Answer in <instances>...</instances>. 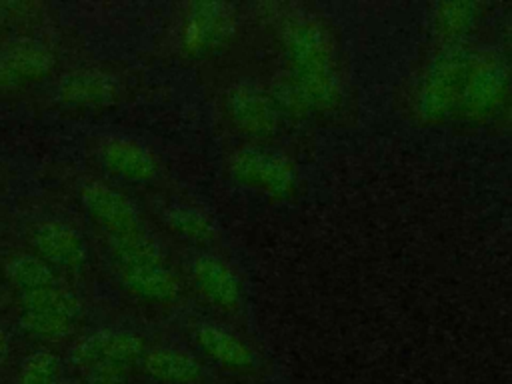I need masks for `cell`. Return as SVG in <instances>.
<instances>
[{"instance_id":"15","label":"cell","mask_w":512,"mask_h":384,"mask_svg":"<svg viewBox=\"0 0 512 384\" xmlns=\"http://www.w3.org/2000/svg\"><path fill=\"white\" fill-rule=\"evenodd\" d=\"M116 82L96 68H78L64 74L56 84V98L74 108H102L116 98Z\"/></svg>"},{"instance_id":"5","label":"cell","mask_w":512,"mask_h":384,"mask_svg":"<svg viewBox=\"0 0 512 384\" xmlns=\"http://www.w3.org/2000/svg\"><path fill=\"white\" fill-rule=\"evenodd\" d=\"M234 30V6L226 2H194L186 6L180 20V48L188 56H204L224 46Z\"/></svg>"},{"instance_id":"22","label":"cell","mask_w":512,"mask_h":384,"mask_svg":"<svg viewBox=\"0 0 512 384\" xmlns=\"http://www.w3.org/2000/svg\"><path fill=\"white\" fill-rule=\"evenodd\" d=\"M62 378L60 356L50 348H38L20 362L14 384H60Z\"/></svg>"},{"instance_id":"8","label":"cell","mask_w":512,"mask_h":384,"mask_svg":"<svg viewBox=\"0 0 512 384\" xmlns=\"http://www.w3.org/2000/svg\"><path fill=\"white\" fill-rule=\"evenodd\" d=\"M230 122L250 136H270L280 122V110L270 94L254 82H236L224 96Z\"/></svg>"},{"instance_id":"21","label":"cell","mask_w":512,"mask_h":384,"mask_svg":"<svg viewBox=\"0 0 512 384\" xmlns=\"http://www.w3.org/2000/svg\"><path fill=\"white\" fill-rule=\"evenodd\" d=\"M20 306L28 312H46L76 320L80 314V300L64 286L52 284L46 288L30 290L20 294Z\"/></svg>"},{"instance_id":"4","label":"cell","mask_w":512,"mask_h":384,"mask_svg":"<svg viewBox=\"0 0 512 384\" xmlns=\"http://www.w3.org/2000/svg\"><path fill=\"white\" fill-rule=\"evenodd\" d=\"M146 342L138 332L124 328H100L84 334L70 348V362L84 374L94 368H140Z\"/></svg>"},{"instance_id":"2","label":"cell","mask_w":512,"mask_h":384,"mask_svg":"<svg viewBox=\"0 0 512 384\" xmlns=\"http://www.w3.org/2000/svg\"><path fill=\"white\" fill-rule=\"evenodd\" d=\"M474 52L464 44H444L436 52L412 90V114L422 124L444 122L454 110H458L460 92Z\"/></svg>"},{"instance_id":"17","label":"cell","mask_w":512,"mask_h":384,"mask_svg":"<svg viewBox=\"0 0 512 384\" xmlns=\"http://www.w3.org/2000/svg\"><path fill=\"white\" fill-rule=\"evenodd\" d=\"M480 18V6L474 2H446L432 12V32L442 44H460L474 30Z\"/></svg>"},{"instance_id":"23","label":"cell","mask_w":512,"mask_h":384,"mask_svg":"<svg viewBox=\"0 0 512 384\" xmlns=\"http://www.w3.org/2000/svg\"><path fill=\"white\" fill-rule=\"evenodd\" d=\"M20 328L26 336L40 342H60L74 330V320L58 314L46 312H28L20 314Z\"/></svg>"},{"instance_id":"26","label":"cell","mask_w":512,"mask_h":384,"mask_svg":"<svg viewBox=\"0 0 512 384\" xmlns=\"http://www.w3.org/2000/svg\"><path fill=\"white\" fill-rule=\"evenodd\" d=\"M506 30H508L506 34H508V38H510V42H512V18L508 20V28H506Z\"/></svg>"},{"instance_id":"25","label":"cell","mask_w":512,"mask_h":384,"mask_svg":"<svg viewBox=\"0 0 512 384\" xmlns=\"http://www.w3.org/2000/svg\"><path fill=\"white\" fill-rule=\"evenodd\" d=\"M60 384H82L78 378H62Z\"/></svg>"},{"instance_id":"6","label":"cell","mask_w":512,"mask_h":384,"mask_svg":"<svg viewBox=\"0 0 512 384\" xmlns=\"http://www.w3.org/2000/svg\"><path fill=\"white\" fill-rule=\"evenodd\" d=\"M228 168L238 182L270 196L282 198L296 188L294 164L268 148L244 146L230 156Z\"/></svg>"},{"instance_id":"10","label":"cell","mask_w":512,"mask_h":384,"mask_svg":"<svg viewBox=\"0 0 512 384\" xmlns=\"http://www.w3.org/2000/svg\"><path fill=\"white\" fill-rule=\"evenodd\" d=\"M34 254L46 260L52 268L76 270L88 258V248L82 234L62 220H42L30 232Z\"/></svg>"},{"instance_id":"11","label":"cell","mask_w":512,"mask_h":384,"mask_svg":"<svg viewBox=\"0 0 512 384\" xmlns=\"http://www.w3.org/2000/svg\"><path fill=\"white\" fill-rule=\"evenodd\" d=\"M140 370L156 384H208L210 372L204 360L180 346L146 348Z\"/></svg>"},{"instance_id":"9","label":"cell","mask_w":512,"mask_h":384,"mask_svg":"<svg viewBox=\"0 0 512 384\" xmlns=\"http://www.w3.org/2000/svg\"><path fill=\"white\" fill-rule=\"evenodd\" d=\"M80 202L88 216L98 226H102L108 232V236L126 234L142 228L136 204L126 194H122L106 182H86L80 188Z\"/></svg>"},{"instance_id":"14","label":"cell","mask_w":512,"mask_h":384,"mask_svg":"<svg viewBox=\"0 0 512 384\" xmlns=\"http://www.w3.org/2000/svg\"><path fill=\"white\" fill-rule=\"evenodd\" d=\"M100 160L108 172L128 182H148L158 172V160L148 146L126 136H110L100 146Z\"/></svg>"},{"instance_id":"20","label":"cell","mask_w":512,"mask_h":384,"mask_svg":"<svg viewBox=\"0 0 512 384\" xmlns=\"http://www.w3.org/2000/svg\"><path fill=\"white\" fill-rule=\"evenodd\" d=\"M110 250L118 262V268L164 262L162 248L142 228L126 232V234L110 236Z\"/></svg>"},{"instance_id":"12","label":"cell","mask_w":512,"mask_h":384,"mask_svg":"<svg viewBox=\"0 0 512 384\" xmlns=\"http://www.w3.org/2000/svg\"><path fill=\"white\" fill-rule=\"evenodd\" d=\"M198 292L220 310H234L242 300V284L228 262L214 254H198L190 264Z\"/></svg>"},{"instance_id":"16","label":"cell","mask_w":512,"mask_h":384,"mask_svg":"<svg viewBox=\"0 0 512 384\" xmlns=\"http://www.w3.org/2000/svg\"><path fill=\"white\" fill-rule=\"evenodd\" d=\"M118 278L130 294L154 304H170L182 290L178 276L164 262L122 266L118 268Z\"/></svg>"},{"instance_id":"7","label":"cell","mask_w":512,"mask_h":384,"mask_svg":"<svg viewBox=\"0 0 512 384\" xmlns=\"http://www.w3.org/2000/svg\"><path fill=\"white\" fill-rule=\"evenodd\" d=\"M194 342L208 362L228 374L248 378L262 372L260 354L242 336L220 324L200 322L194 328Z\"/></svg>"},{"instance_id":"13","label":"cell","mask_w":512,"mask_h":384,"mask_svg":"<svg viewBox=\"0 0 512 384\" xmlns=\"http://www.w3.org/2000/svg\"><path fill=\"white\" fill-rule=\"evenodd\" d=\"M56 64L52 50L38 40H16L0 52V88L48 76Z\"/></svg>"},{"instance_id":"19","label":"cell","mask_w":512,"mask_h":384,"mask_svg":"<svg viewBox=\"0 0 512 384\" xmlns=\"http://www.w3.org/2000/svg\"><path fill=\"white\" fill-rule=\"evenodd\" d=\"M164 222L176 236L192 244L204 246L210 244L216 236V226L212 218L190 204H174L166 208Z\"/></svg>"},{"instance_id":"27","label":"cell","mask_w":512,"mask_h":384,"mask_svg":"<svg viewBox=\"0 0 512 384\" xmlns=\"http://www.w3.org/2000/svg\"><path fill=\"white\" fill-rule=\"evenodd\" d=\"M508 126H510V130H512V106L508 108Z\"/></svg>"},{"instance_id":"18","label":"cell","mask_w":512,"mask_h":384,"mask_svg":"<svg viewBox=\"0 0 512 384\" xmlns=\"http://www.w3.org/2000/svg\"><path fill=\"white\" fill-rule=\"evenodd\" d=\"M4 278L10 286L18 288L20 294L58 284L54 268L34 252L12 254L4 262Z\"/></svg>"},{"instance_id":"1","label":"cell","mask_w":512,"mask_h":384,"mask_svg":"<svg viewBox=\"0 0 512 384\" xmlns=\"http://www.w3.org/2000/svg\"><path fill=\"white\" fill-rule=\"evenodd\" d=\"M280 40L292 66V80L310 108L328 112L342 102L344 86L328 28L310 14L280 18Z\"/></svg>"},{"instance_id":"3","label":"cell","mask_w":512,"mask_h":384,"mask_svg":"<svg viewBox=\"0 0 512 384\" xmlns=\"http://www.w3.org/2000/svg\"><path fill=\"white\" fill-rule=\"evenodd\" d=\"M512 90V70L496 52H478L472 56L458 110L468 120H486L498 112Z\"/></svg>"},{"instance_id":"24","label":"cell","mask_w":512,"mask_h":384,"mask_svg":"<svg viewBox=\"0 0 512 384\" xmlns=\"http://www.w3.org/2000/svg\"><path fill=\"white\" fill-rule=\"evenodd\" d=\"M12 352V340L4 326H0V364H4L10 358Z\"/></svg>"}]
</instances>
